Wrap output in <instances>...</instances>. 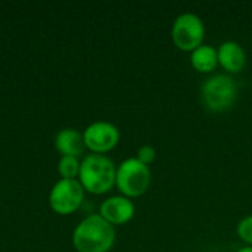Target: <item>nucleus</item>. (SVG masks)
Wrapping results in <instances>:
<instances>
[{
  "label": "nucleus",
  "instance_id": "obj_11",
  "mask_svg": "<svg viewBox=\"0 0 252 252\" xmlns=\"http://www.w3.org/2000/svg\"><path fill=\"white\" fill-rule=\"evenodd\" d=\"M190 65L199 74H213L219 66L217 49L211 44H202L190 53Z\"/></svg>",
  "mask_w": 252,
  "mask_h": 252
},
{
  "label": "nucleus",
  "instance_id": "obj_3",
  "mask_svg": "<svg viewBox=\"0 0 252 252\" xmlns=\"http://www.w3.org/2000/svg\"><path fill=\"white\" fill-rule=\"evenodd\" d=\"M239 87L233 75L226 72L211 74L207 77L199 89L201 100L205 109L211 112H227L230 111L238 100Z\"/></svg>",
  "mask_w": 252,
  "mask_h": 252
},
{
  "label": "nucleus",
  "instance_id": "obj_13",
  "mask_svg": "<svg viewBox=\"0 0 252 252\" xmlns=\"http://www.w3.org/2000/svg\"><path fill=\"white\" fill-rule=\"evenodd\" d=\"M238 238L248 247H252V214L239 220L236 226Z\"/></svg>",
  "mask_w": 252,
  "mask_h": 252
},
{
  "label": "nucleus",
  "instance_id": "obj_6",
  "mask_svg": "<svg viewBox=\"0 0 252 252\" xmlns=\"http://www.w3.org/2000/svg\"><path fill=\"white\" fill-rule=\"evenodd\" d=\"M86 190L83 189L78 180H58L50 193H49V205L53 213L59 216L74 214L84 201Z\"/></svg>",
  "mask_w": 252,
  "mask_h": 252
},
{
  "label": "nucleus",
  "instance_id": "obj_5",
  "mask_svg": "<svg viewBox=\"0 0 252 252\" xmlns=\"http://www.w3.org/2000/svg\"><path fill=\"white\" fill-rule=\"evenodd\" d=\"M170 37L173 44L186 53H192L195 49L204 44L205 24L201 16L193 12H183L171 24Z\"/></svg>",
  "mask_w": 252,
  "mask_h": 252
},
{
  "label": "nucleus",
  "instance_id": "obj_7",
  "mask_svg": "<svg viewBox=\"0 0 252 252\" xmlns=\"http://www.w3.org/2000/svg\"><path fill=\"white\" fill-rule=\"evenodd\" d=\"M86 149L92 154L106 155L120 143L121 134L115 124L109 121H94L83 131Z\"/></svg>",
  "mask_w": 252,
  "mask_h": 252
},
{
  "label": "nucleus",
  "instance_id": "obj_15",
  "mask_svg": "<svg viewBox=\"0 0 252 252\" xmlns=\"http://www.w3.org/2000/svg\"><path fill=\"white\" fill-rule=\"evenodd\" d=\"M235 252H252V247H248V245H244L242 248H239L238 251Z\"/></svg>",
  "mask_w": 252,
  "mask_h": 252
},
{
  "label": "nucleus",
  "instance_id": "obj_4",
  "mask_svg": "<svg viewBox=\"0 0 252 252\" xmlns=\"http://www.w3.org/2000/svg\"><path fill=\"white\" fill-rule=\"evenodd\" d=\"M152 173L151 168L142 164L136 157L124 159L120 165H117V177L115 188L120 195L134 199L145 195L151 186Z\"/></svg>",
  "mask_w": 252,
  "mask_h": 252
},
{
  "label": "nucleus",
  "instance_id": "obj_8",
  "mask_svg": "<svg viewBox=\"0 0 252 252\" xmlns=\"http://www.w3.org/2000/svg\"><path fill=\"white\" fill-rule=\"evenodd\" d=\"M97 214L114 227L123 226L133 220L136 214V205L130 198H126L123 195H114L106 198L100 204Z\"/></svg>",
  "mask_w": 252,
  "mask_h": 252
},
{
  "label": "nucleus",
  "instance_id": "obj_14",
  "mask_svg": "<svg viewBox=\"0 0 252 252\" xmlns=\"http://www.w3.org/2000/svg\"><path fill=\"white\" fill-rule=\"evenodd\" d=\"M136 158H137L142 164H145V165L149 167V165H151L152 162H155V159H157V151H155V148L151 146V145H143V146H140V148L137 149Z\"/></svg>",
  "mask_w": 252,
  "mask_h": 252
},
{
  "label": "nucleus",
  "instance_id": "obj_12",
  "mask_svg": "<svg viewBox=\"0 0 252 252\" xmlns=\"http://www.w3.org/2000/svg\"><path fill=\"white\" fill-rule=\"evenodd\" d=\"M80 167H81V161L78 158H74V157H61V159L58 162V173H59L61 179L78 180Z\"/></svg>",
  "mask_w": 252,
  "mask_h": 252
},
{
  "label": "nucleus",
  "instance_id": "obj_2",
  "mask_svg": "<svg viewBox=\"0 0 252 252\" xmlns=\"http://www.w3.org/2000/svg\"><path fill=\"white\" fill-rule=\"evenodd\" d=\"M117 165L108 155L89 154L83 157L78 182L93 195H105L115 188Z\"/></svg>",
  "mask_w": 252,
  "mask_h": 252
},
{
  "label": "nucleus",
  "instance_id": "obj_1",
  "mask_svg": "<svg viewBox=\"0 0 252 252\" xmlns=\"http://www.w3.org/2000/svg\"><path fill=\"white\" fill-rule=\"evenodd\" d=\"M115 227L99 214L83 219L72 233V245L77 252H109L115 244Z\"/></svg>",
  "mask_w": 252,
  "mask_h": 252
},
{
  "label": "nucleus",
  "instance_id": "obj_10",
  "mask_svg": "<svg viewBox=\"0 0 252 252\" xmlns=\"http://www.w3.org/2000/svg\"><path fill=\"white\" fill-rule=\"evenodd\" d=\"M55 148L61 157L81 158L86 151L83 133L75 128H63L55 136Z\"/></svg>",
  "mask_w": 252,
  "mask_h": 252
},
{
  "label": "nucleus",
  "instance_id": "obj_9",
  "mask_svg": "<svg viewBox=\"0 0 252 252\" xmlns=\"http://www.w3.org/2000/svg\"><path fill=\"white\" fill-rule=\"evenodd\" d=\"M219 66H221L226 74L235 75L244 71L247 65V52L244 46L235 40H226L217 47Z\"/></svg>",
  "mask_w": 252,
  "mask_h": 252
}]
</instances>
